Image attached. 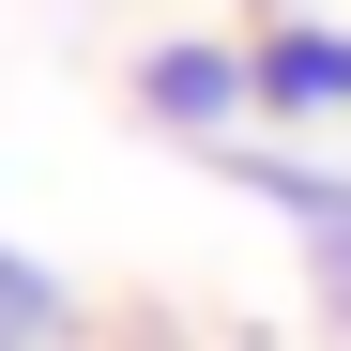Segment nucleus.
Segmentation results:
<instances>
[{"label":"nucleus","instance_id":"7ed1b4c3","mask_svg":"<svg viewBox=\"0 0 351 351\" xmlns=\"http://www.w3.org/2000/svg\"><path fill=\"white\" fill-rule=\"evenodd\" d=\"M245 92H260V123H351V31L336 16H260Z\"/></svg>","mask_w":351,"mask_h":351},{"label":"nucleus","instance_id":"f257e3e1","mask_svg":"<svg viewBox=\"0 0 351 351\" xmlns=\"http://www.w3.org/2000/svg\"><path fill=\"white\" fill-rule=\"evenodd\" d=\"M214 168H229L245 199H275L290 229H306V290H321V321L351 336V184H336V168H290V153H245V138H229Z\"/></svg>","mask_w":351,"mask_h":351},{"label":"nucleus","instance_id":"20e7f679","mask_svg":"<svg viewBox=\"0 0 351 351\" xmlns=\"http://www.w3.org/2000/svg\"><path fill=\"white\" fill-rule=\"evenodd\" d=\"M62 321H77L62 275H46L31 245H0V351H62Z\"/></svg>","mask_w":351,"mask_h":351},{"label":"nucleus","instance_id":"f03ea898","mask_svg":"<svg viewBox=\"0 0 351 351\" xmlns=\"http://www.w3.org/2000/svg\"><path fill=\"white\" fill-rule=\"evenodd\" d=\"M138 107H153V123L168 138H199V153H229V138H245V46H214V31H168V46H138Z\"/></svg>","mask_w":351,"mask_h":351}]
</instances>
